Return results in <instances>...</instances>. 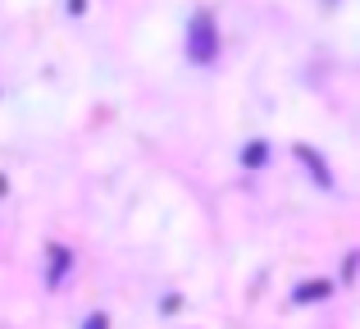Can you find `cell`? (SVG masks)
Instances as JSON below:
<instances>
[{"instance_id":"obj_1","label":"cell","mask_w":360,"mask_h":329,"mask_svg":"<svg viewBox=\"0 0 360 329\" xmlns=\"http://www.w3.org/2000/svg\"><path fill=\"white\" fill-rule=\"evenodd\" d=\"M187 55H192L196 64H214V55H219V32H214V14H210V9H196V14H192Z\"/></svg>"},{"instance_id":"obj_3","label":"cell","mask_w":360,"mask_h":329,"mask_svg":"<svg viewBox=\"0 0 360 329\" xmlns=\"http://www.w3.org/2000/svg\"><path fill=\"white\" fill-rule=\"evenodd\" d=\"M297 297H301V302H315V297H328V284H306Z\"/></svg>"},{"instance_id":"obj_5","label":"cell","mask_w":360,"mask_h":329,"mask_svg":"<svg viewBox=\"0 0 360 329\" xmlns=\"http://www.w3.org/2000/svg\"><path fill=\"white\" fill-rule=\"evenodd\" d=\"M87 329H110V321H105V316H91V321H87Z\"/></svg>"},{"instance_id":"obj_4","label":"cell","mask_w":360,"mask_h":329,"mask_svg":"<svg viewBox=\"0 0 360 329\" xmlns=\"http://www.w3.org/2000/svg\"><path fill=\"white\" fill-rule=\"evenodd\" d=\"M246 165H264V142H251V147H246Z\"/></svg>"},{"instance_id":"obj_2","label":"cell","mask_w":360,"mask_h":329,"mask_svg":"<svg viewBox=\"0 0 360 329\" xmlns=\"http://www.w3.org/2000/svg\"><path fill=\"white\" fill-rule=\"evenodd\" d=\"M51 256H55V261H51V284H60V275H64V266H69V261H73V256H69V252H64V247H51Z\"/></svg>"},{"instance_id":"obj_6","label":"cell","mask_w":360,"mask_h":329,"mask_svg":"<svg viewBox=\"0 0 360 329\" xmlns=\"http://www.w3.org/2000/svg\"><path fill=\"white\" fill-rule=\"evenodd\" d=\"M0 192H5V178H0Z\"/></svg>"}]
</instances>
